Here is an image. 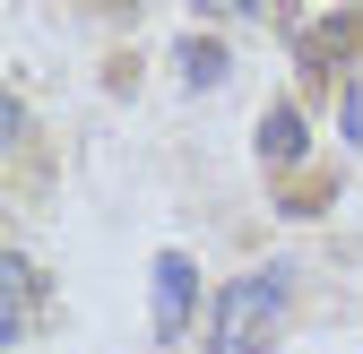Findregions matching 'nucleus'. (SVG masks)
I'll return each instance as SVG.
<instances>
[{
	"instance_id": "obj_2",
	"label": "nucleus",
	"mask_w": 363,
	"mask_h": 354,
	"mask_svg": "<svg viewBox=\"0 0 363 354\" xmlns=\"http://www.w3.org/2000/svg\"><path fill=\"white\" fill-rule=\"evenodd\" d=\"M191 302H199L191 251H164L156 259V337H182V329H191Z\"/></svg>"
},
{
	"instance_id": "obj_3",
	"label": "nucleus",
	"mask_w": 363,
	"mask_h": 354,
	"mask_svg": "<svg viewBox=\"0 0 363 354\" xmlns=\"http://www.w3.org/2000/svg\"><path fill=\"white\" fill-rule=\"evenodd\" d=\"M303 139H311V130H303L294 104H268V113H259V164H277V173L303 164Z\"/></svg>"
},
{
	"instance_id": "obj_6",
	"label": "nucleus",
	"mask_w": 363,
	"mask_h": 354,
	"mask_svg": "<svg viewBox=\"0 0 363 354\" xmlns=\"http://www.w3.org/2000/svg\"><path fill=\"white\" fill-rule=\"evenodd\" d=\"M337 121H346V139L363 147V61L346 69V96H337Z\"/></svg>"
},
{
	"instance_id": "obj_4",
	"label": "nucleus",
	"mask_w": 363,
	"mask_h": 354,
	"mask_svg": "<svg viewBox=\"0 0 363 354\" xmlns=\"http://www.w3.org/2000/svg\"><path fill=\"white\" fill-rule=\"evenodd\" d=\"M0 285H9V294H0V346L18 354V337H26V302H35V268H26L18 251L0 259Z\"/></svg>"
},
{
	"instance_id": "obj_5",
	"label": "nucleus",
	"mask_w": 363,
	"mask_h": 354,
	"mask_svg": "<svg viewBox=\"0 0 363 354\" xmlns=\"http://www.w3.org/2000/svg\"><path fill=\"white\" fill-rule=\"evenodd\" d=\"M182 78H191V86H216V78H225V43L191 35V43H182Z\"/></svg>"
},
{
	"instance_id": "obj_1",
	"label": "nucleus",
	"mask_w": 363,
	"mask_h": 354,
	"mask_svg": "<svg viewBox=\"0 0 363 354\" xmlns=\"http://www.w3.org/2000/svg\"><path fill=\"white\" fill-rule=\"evenodd\" d=\"M294 285H303L294 259H259L251 277H234V285L216 294L208 354H268V346H277V329L294 320Z\"/></svg>"
}]
</instances>
